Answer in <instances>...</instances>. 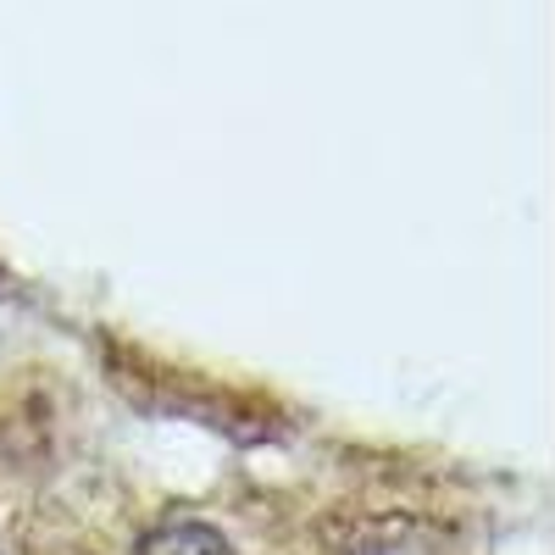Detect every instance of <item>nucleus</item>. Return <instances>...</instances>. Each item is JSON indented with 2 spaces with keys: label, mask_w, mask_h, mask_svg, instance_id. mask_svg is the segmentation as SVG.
<instances>
[{
  "label": "nucleus",
  "mask_w": 555,
  "mask_h": 555,
  "mask_svg": "<svg viewBox=\"0 0 555 555\" xmlns=\"http://www.w3.org/2000/svg\"><path fill=\"white\" fill-rule=\"evenodd\" d=\"M133 555H234V544L206 522H178L172 517V522H162V528H151L145 539H139Z\"/></svg>",
  "instance_id": "nucleus-1"
}]
</instances>
